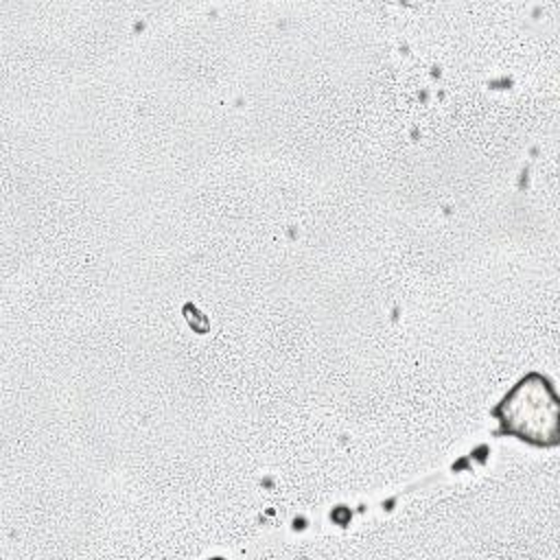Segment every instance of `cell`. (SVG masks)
I'll return each instance as SVG.
<instances>
[{
	"label": "cell",
	"instance_id": "cell-1",
	"mask_svg": "<svg viewBox=\"0 0 560 560\" xmlns=\"http://www.w3.org/2000/svg\"><path fill=\"white\" fill-rule=\"evenodd\" d=\"M503 431L534 442L556 444L558 438V396L547 378L529 374L497 407Z\"/></svg>",
	"mask_w": 560,
	"mask_h": 560
}]
</instances>
